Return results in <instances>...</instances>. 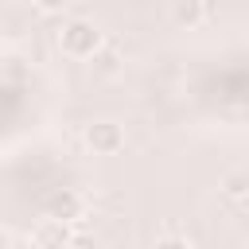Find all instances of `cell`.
Masks as SVG:
<instances>
[{
    "label": "cell",
    "instance_id": "6",
    "mask_svg": "<svg viewBox=\"0 0 249 249\" xmlns=\"http://www.w3.org/2000/svg\"><path fill=\"white\" fill-rule=\"evenodd\" d=\"M206 16H210V8H206L202 0H171V4H167V19H171L175 27H183V31H195Z\"/></svg>",
    "mask_w": 249,
    "mask_h": 249
},
{
    "label": "cell",
    "instance_id": "3",
    "mask_svg": "<svg viewBox=\"0 0 249 249\" xmlns=\"http://www.w3.org/2000/svg\"><path fill=\"white\" fill-rule=\"evenodd\" d=\"M35 19H39L35 4H8V8H0V35L8 43H19V39L31 35Z\"/></svg>",
    "mask_w": 249,
    "mask_h": 249
},
{
    "label": "cell",
    "instance_id": "7",
    "mask_svg": "<svg viewBox=\"0 0 249 249\" xmlns=\"http://www.w3.org/2000/svg\"><path fill=\"white\" fill-rule=\"evenodd\" d=\"M89 74H93V78H101V82L121 78V74H124V54H121L113 43H105V47L89 58Z\"/></svg>",
    "mask_w": 249,
    "mask_h": 249
},
{
    "label": "cell",
    "instance_id": "10",
    "mask_svg": "<svg viewBox=\"0 0 249 249\" xmlns=\"http://www.w3.org/2000/svg\"><path fill=\"white\" fill-rule=\"evenodd\" d=\"M70 249H101V241H97L93 233H82V230H74V237H70Z\"/></svg>",
    "mask_w": 249,
    "mask_h": 249
},
{
    "label": "cell",
    "instance_id": "1",
    "mask_svg": "<svg viewBox=\"0 0 249 249\" xmlns=\"http://www.w3.org/2000/svg\"><path fill=\"white\" fill-rule=\"evenodd\" d=\"M58 51L66 54V58H78V62H89L109 39H105V31H101V23L97 19H86V16H74V19H62V27H58Z\"/></svg>",
    "mask_w": 249,
    "mask_h": 249
},
{
    "label": "cell",
    "instance_id": "8",
    "mask_svg": "<svg viewBox=\"0 0 249 249\" xmlns=\"http://www.w3.org/2000/svg\"><path fill=\"white\" fill-rule=\"evenodd\" d=\"M218 187L226 198H249V167H226Z\"/></svg>",
    "mask_w": 249,
    "mask_h": 249
},
{
    "label": "cell",
    "instance_id": "2",
    "mask_svg": "<svg viewBox=\"0 0 249 249\" xmlns=\"http://www.w3.org/2000/svg\"><path fill=\"white\" fill-rule=\"evenodd\" d=\"M82 144H86V152H93V156H117V152L124 148V128H121L117 121H109V117L89 121V124L82 128Z\"/></svg>",
    "mask_w": 249,
    "mask_h": 249
},
{
    "label": "cell",
    "instance_id": "4",
    "mask_svg": "<svg viewBox=\"0 0 249 249\" xmlns=\"http://www.w3.org/2000/svg\"><path fill=\"white\" fill-rule=\"evenodd\" d=\"M70 222H58V218H39L27 233V245L31 249H70Z\"/></svg>",
    "mask_w": 249,
    "mask_h": 249
},
{
    "label": "cell",
    "instance_id": "9",
    "mask_svg": "<svg viewBox=\"0 0 249 249\" xmlns=\"http://www.w3.org/2000/svg\"><path fill=\"white\" fill-rule=\"evenodd\" d=\"M0 70H4L8 82H19V78L27 74V58H23V54H8V58L0 62Z\"/></svg>",
    "mask_w": 249,
    "mask_h": 249
},
{
    "label": "cell",
    "instance_id": "5",
    "mask_svg": "<svg viewBox=\"0 0 249 249\" xmlns=\"http://www.w3.org/2000/svg\"><path fill=\"white\" fill-rule=\"evenodd\" d=\"M82 210H86V198H82L78 191H70V187H58V191H51V195L43 198V218L74 222V218H82Z\"/></svg>",
    "mask_w": 249,
    "mask_h": 249
},
{
    "label": "cell",
    "instance_id": "12",
    "mask_svg": "<svg viewBox=\"0 0 249 249\" xmlns=\"http://www.w3.org/2000/svg\"><path fill=\"white\" fill-rule=\"evenodd\" d=\"M35 4V12L39 16H54V12H62L66 8V0H31Z\"/></svg>",
    "mask_w": 249,
    "mask_h": 249
},
{
    "label": "cell",
    "instance_id": "11",
    "mask_svg": "<svg viewBox=\"0 0 249 249\" xmlns=\"http://www.w3.org/2000/svg\"><path fill=\"white\" fill-rule=\"evenodd\" d=\"M152 249H195V245H191L187 237H175V233H167V237H160Z\"/></svg>",
    "mask_w": 249,
    "mask_h": 249
}]
</instances>
